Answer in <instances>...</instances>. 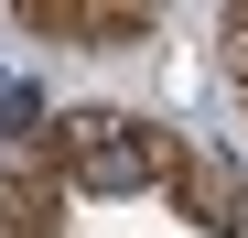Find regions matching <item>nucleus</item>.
Masks as SVG:
<instances>
[{"mask_svg":"<svg viewBox=\"0 0 248 238\" xmlns=\"http://www.w3.org/2000/svg\"><path fill=\"white\" fill-rule=\"evenodd\" d=\"M54 163H65L76 195H140V184L184 173V141L151 130V119H119V108H65L54 119Z\"/></svg>","mask_w":248,"mask_h":238,"instance_id":"obj_1","label":"nucleus"},{"mask_svg":"<svg viewBox=\"0 0 248 238\" xmlns=\"http://www.w3.org/2000/svg\"><path fill=\"white\" fill-rule=\"evenodd\" d=\"M54 217H65V163L44 141V152L11 163V184H0V238H54Z\"/></svg>","mask_w":248,"mask_h":238,"instance_id":"obj_2","label":"nucleus"},{"mask_svg":"<svg viewBox=\"0 0 248 238\" xmlns=\"http://www.w3.org/2000/svg\"><path fill=\"white\" fill-rule=\"evenodd\" d=\"M22 22L32 33H65V44H140L151 33V11H54V0H32Z\"/></svg>","mask_w":248,"mask_h":238,"instance_id":"obj_3","label":"nucleus"}]
</instances>
